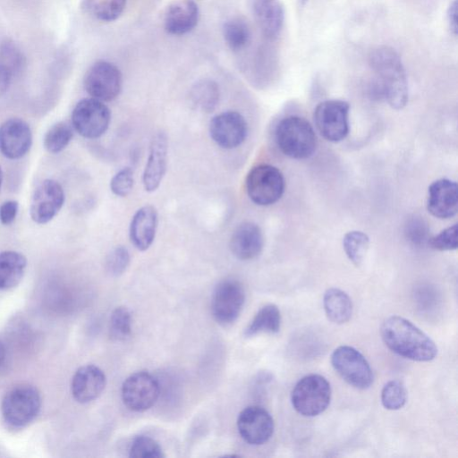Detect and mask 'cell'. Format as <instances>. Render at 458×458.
<instances>
[{
	"mask_svg": "<svg viewBox=\"0 0 458 458\" xmlns=\"http://www.w3.org/2000/svg\"><path fill=\"white\" fill-rule=\"evenodd\" d=\"M386 347L395 354L414 361H430L437 354L434 341L410 320L391 316L380 327Z\"/></svg>",
	"mask_w": 458,
	"mask_h": 458,
	"instance_id": "6da1fadb",
	"label": "cell"
},
{
	"mask_svg": "<svg viewBox=\"0 0 458 458\" xmlns=\"http://www.w3.org/2000/svg\"><path fill=\"white\" fill-rule=\"evenodd\" d=\"M369 61L383 88L385 100L396 110L404 107L408 101V82L397 52L390 47H379L370 53Z\"/></svg>",
	"mask_w": 458,
	"mask_h": 458,
	"instance_id": "7a4b0ae2",
	"label": "cell"
},
{
	"mask_svg": "<svg viewBox=\"0 0 458 458\" xmlns=\"http://www.w3.org/2000/svg\"><path fill=\"white\" fill-rule=\"evenodd\" d=\"M275 138L281 152L293 159L309 158L317 148L313 127L306 119L298 115L283 118L276 127Z\"/></svg>",
	"mask_w": 458,
	"mask_h": 458,
	"instance_id": "3957f363",
	"label": "cell"
},
{
	"mask_svg": "<svg viewBox=\"0 0 458 458\" xmlns=\"http://www.w3.org/2000/svg\"><path fill=\"white\" fill-rule=\"evenodd\" d=\"M40 408L41 396L38 390L30 385H21L4 394L1 413L9 427L22 428L36 419Z\"/></svg>",
	"mask_w": 458,
	"mask_h": 458,
	"instance_id": "277c9868",
	"label": "cell"
},
{
	"mask_svg": "<svg viewBox=\"0 0 458 458\" xmlns=\"http://www.w3.org/2000/svg\"><path fill=\"white\" fill-rule=\"evenodd\" d=\"M330 400V384L318 374H310L301 378L291 394L293 407L305 417L322 413L329 405Z\"/></svg>",
	"mask_w": 458,
	"mask_h": 458,
	"instance_id": "5b68a950",
	"label": "cell"
},
{
	"mask_svg": "<svg viewBox=\"0 0 458 458\" xmlns=\"http://www.w3.org/2000/svg\"><path fill=\"white\" fill-rule=\"evenodd\" d=\"M246 191L251 201L259 206L277 202L284 194L285 182L281 171L271 165L254 166L247 174Z\"/></svg>",
	"mask_w": 458,
	"mask_h": 458,
	"instance_id": "8992f818",
	"label": "cell"
},
{
	"mask_svg": "<svg viewBox=\"0 0 458 458\" xmlns=\"http://www.w3.org/2000/svg\"><path fill=\"white\" fill-rule=\"evenodd\" d=\"M350 105L341 99L320 102L314 110V123L323 138L331 142L344 140L350 131Z\"/></svg>",
	"mask_w": 458,
	"mask_h": 458,
	"instance_id": "52a82bcc",
	"label": "cell"
},
{
	"mask_svg": "<svg viewBox=\"0 0 458 458\" xmlns=\"http://www.w3.org/2000/svg\"><path fill=\"white\" fill-rule=\"evenodd\" d=\"M331 364L341 377L358 389H367L373 382V373L366 358L355 348L341 345L331 354Z\"/></svg>",
	"mask_w": 458,
	"mask_h": 458,
	"instance_id": "ba28073f",
	"label": "cell"
},
{
	"mask_svg": "<svg viewBox=\"0 0 458 458\" xmlns=\"http://www.w3.org/2000/svg\"><path fill=\"white\" fill-rule=\"evenodd\" d=\"M111 121L109 108L100 100L83 98L74 106L72 124L74 130L86 139H97L108 129Z\"/></svg>",
	"mask_w": 458,
	"mask_h": 458,
	"instance_id": "9c48e42d",
	"label": "cell"
},
{
	"mask_svg": "<svg viewBox=\"0 0 458 458\" xmlns=\"http://www.w3.org/2000/svg\"><path fill=\"white\" fill-rule=\"evenodd\" d=\"M83 83L91 98L102 102L112 101L121 91L122 73L114 64L98 61L87 71Z\"/></svg>",
	"mask_w": 458,
	"mask_h": 458,
	"instance_id": "30bf717a",
	"label": "cell"
},
{
	"mask_svg": "<svg viewBox=\"0 0 458 458\" xmlns=\"http://www.w3.org/2000/svg\"><path fill=\"white\" fill-rule=\"evenodd\" d=\"M160 394L158 381L148 372L138 371L129 376L122 386V399L132 411L151 408Z\"/></svg>",
	"mask_w": 458,
	"mask_h": 458,
	"instance_id": "8fae6325",
	"label": "cell"
},
{
	"mask_svg": "<svg viewBox=\"0 0 458 458\" xmlns=\"http://www.w3.org/2000/svg\"><path fill=\"white\" fill-rule=\"evenodd\" d=\"M245 301V291L235 279L221 281L215 288L211 300V311L216 321L229 325L239 317Z\"/></svg>",
	"mask_w": 458,
	"mask_h": 458,
	"instance_id": "7c38bea8",
	"label": "cell"
},
{
	"mask_svg": "<svg viewBox=\"0 0 458 458\" xmlns=\"http://www.w3.org/2000/svg\"><path fill=\"white\" fill-rule=\"evenodd\" d=\"M64 203V191L53 179H45L38 184L31 196L30 214L39 225L51 221Z\"/></svg>",
	"mask_w": 458,
	"mask_h": 458,
	"instance_id": "4fadbf2b",
	"label": "cell"
},
{
	"mask_svg": "<svg viewBox=\"0 0 458 458\" xmlns=\"http://www.w3.org/2000/svg\"><path fill=\"white\" fill-rule=\"evenodd\" d=\"M274 420L263 407L250 405L243 409L237 419V428L242 438L252 445L267 442L274 433Z\"/></svg>",
	"mask_w": 458,
	"mask_h": 458,
	"instance_id": "5bb4252c",
	"label": "cell"
},
{
	"mask_svg": "<svg viewBox=\"0 0 458 458\" xmlns=\"http://www.w3.org/2000/svg\"><path fill=\"white\" fill-rule=\"evenodd\" d=\"M248 126L244 117L236 111L216 114L209 123V134L221 148L233 149L245 140Z\"/></svg>",
	"mask_w": 458,
	"mask_h": 458,
	"instance_id": "9a60e30c",
	"label": "cell"
},
{
	"mask_svg": "<svg viewBox=\"0 0 458 458\" xmlns=\"http://www.w3.org/2000/svg\"><path fill=\"white\" fill-rule=\"evenodd\" d=\"M31 142V130L24 120L10 118L0 125V151L5 157H22L30 150Z\"/></svg>",
	"mask_w": 458,
	"mask_h": 458,
	"instance_id": "2e32d148",
	"label": "cell"
},
{
	"mask_svg": "<svg viewBox=\"0 0 458 458\" xmlns=\"http://www.w3.org/2000/svg\"><path fill=\"white\" fill-rule=\"evenodd\" d=\"M457 183L447 178L438 179L428 187L427 208L435 217H453L458 210Z\"/></svg>",
	"mask_w": 458,
	"mask_h": 458,
	"instance_id": "e0dca14e",
	"label": "cell"
},
{
	"mask_svg": "<svg viewBox=\"0 0 458 458\" xmlns=\"http://www.w3.org/2000/svg\"><path fill=\"white\" fill-rule=\"evenodd\" d=\"M106 377L104 371L92 364L79 368L71 382V392L80 403H87L97 399L104 391Z\"/></svg>",
	"mask_w": 458,
	"mask_h": 458,
	"instance_id": "ac0fdd59",
	"label": "cell"
},
{
	"mask_svg": "<svg viewBox=\"0 0 458 458\" xmlns=\"http://www.w3.org/2000/svg\"><path fill=\"white\" fill-rule=\"evenodd\" d=\"M264 237L261 229L252 222L240 224L230 239L232 253L241 260H250L262 251Z\"/></svg>",
	"mask_w": 458,
	"mask_h": 458,
	"instance_id": "d6986e66",
	"label": "cell"
},
{
	"mask_svg": "<svg viewBox=\"0 0 458 458\" xmlns=\"http://www.w3.org/2000/svg\"><path fill=\"white\" fill-rule=\"evenodd\" d=\"M167 138L160 131L157 132L150 144L149 155L143 173L144 189L155 191L160 185L166 171L167 164Z\"/></svg>",
	"mask_w": 458,
	"mask_h": 458,
	"instance_id": "ffe728a7",
	"label": "cell"
},
{
	"mask_svg": "<svg viewBox=\"0 0 458 458\" xmlns=\"http://www.w3.org/2000/svg\"><path fill=\"white\" fill-rule=\"evenodd\" d=\"M199 11L191 0L179 1L166 9L164 17L165 30L172 35H183L192 30L198 24Z\"/></svg>",
	"mask_w": 458,
	"mask_h": 458,
	"instance_id": "44dd1931",
	"label": "cell"
},
{
	"mask_svg": "<svg viewBox=\"0 0 458 458\" xmlns=\"http://www.w3.org/2000/svg\"><path fill=\"white\" fill-rule=\"evenodd\" d=\"M157 212L153 206L140 208L134 214L130 225V238L132 244L141 251L148 250L156 235Z\"/></svg>",
	"mask_w": 458,
	"mask_h": 458,
	"instance_id": "7402d4cb",
	"label": "cell"
},
{
	"mask_svg": "<svg viewBox=\"0 0 458 458\" xmlns=\"http://www.w3.org/2000/svg\"><path fill=\"white\" fill-rule=\"evenodd\" d=\"M253 11L262 33L269 39L276 38L282 30L284 11L279 0H254Z\"/></svg>",
	"mask_w": 458,
	"mask_h": 458,
	"instance_id": "603a6c76",
	"label": "cell"
},
{
	"mask_svg": "<svg viewBox=\"0 0 458 458\" xmlns=\"http://www.w3.org/2000/svg\"><path fill=\"white\" fill-rule=\"evenodd\" d=\"M27 267L24 255L13 250L0 252V291L10 290L21 281Z\"/></svg>",
	"mask_w": 458,
	"mask_h": 458,
	"instance_id": "cb8c5ba5",
	"label": "cell"
},
{
	"mask_svg": "<svg viewBox=\"0 0 458 458\" xmlns=\"http://www.w3.org/2000/svg\"><path fill=\"white\" fill-rule=\"evenodd\" d=\"M323 306L327 318L335 324H344L352 318V301L341 289H327L324 293Z\"/></svg>",
	"mask_w": 458,
	"mask_h": 458,
	"instance_id": "d4e9b609",
	"label": "cell"
},
{
	"mask_svg": "<svg viewBox=\"0 0 458 458\" xmlns=\"http://www.w3.org/2000/svg\"><path fill=\"white\" fill-rule=\"evenodd\" d=\"M281 327V313L275 304H267L259 309L246 327L244 335L251 337L260 333L276 334Z\"/></svg>",
	"mask_w": 458,
	"mask_h": 458,
	"instance_id": "484cf974",
	"label": "cell"
},
{
	"mask_svg": "<svg viewBox=\"0 0 458 458\" xmlns=\"http://www.w3.org/2000/svg\"><path fill=\"white\" fill-rule=\"evenodd\" d=\"M220 98L219 87L210 79H201L196 81L190 89L191 103L200 111L210 113L218 105Z\"/></svg>",
	"mask_w": 458,
	"mask_h": 458,
	"instance_id": "4316f807",
	"label": "cell"
},
{
	"mask_svg": "<svg viewBox=\"0 0 458 458\" xmlns=\"http://www.w3.org/2000/svg\"><path fill=\"white\" fill-rule=\"evenodd\" d=\"M126 0H82L83 10L102 21L116 20L123 12Z\"/></svg>",
	"mask_w": 458,
	"mask_h": 458,
	"instance_id": "83f0119b",
	"label": "cell"
},
{
	"mask_svg": "<svg viewBox=\"0 0 458 458\" xmlns=\"http://www.w3.org/2000/svg\"><path fill=\"white\" fill-rule=\"evenodd\" d=\"M72 136V125L67 122L61 121L48 129L45 134L43 144L49 153L57 154L67 147Z\"/></svg>",
	"mask_w": 458,
	"mask_h": 458,
	"instance_id": "f1b7e54d",
	"label": "cell"
},
{
	"mask_svg": "<svg viewBox=\"0 0 458 458\" xmlns=\"http://www.w3.org/2000/svg\"><path fill=\"white\" fill-rule=\"evenodd\" d=\"M369 246V236L361 231L348 232L343 238L344 250L347 258L357 267L363 262Z\"/></svg>",
	"mask_w": 458,
	"mask_h": 458,
	"instance_id": "f546056e",
	"label": "cell"
},
{
	"mask_svg": "<svg viewBox=\"0 0 458 458\" xmlns=\"http://www.w3.org/2000/svg\"><path fill=\"white\" fill-rule=\"evenodd\" d=\"M0 65L13 77L21 72L26 65V57L21 49L12 40L0 43Z\"/></svg>",
	"mask_w": 458,
	"mask_h": 458,
	"instance_id": "4dcf8cb0",
	"label": "cell"
},
{
	"mask_svg": "<svg viewBox=\"0 0 458 458\" xmlns=\"http://www.w3.org/2000/svg\"><path fill=\"white\" fill-rule=\"evenodd\" d=\"M223 34L226 44L233 51L244 48L250 39L248 24L240 19L226 21L223 27Z\"/></svg>",
	"mask_w": 458,
	"mask_h": 458,
	"instance_id": "1f68e13d",
	"label": "cell"
},
{
	"mask_svg": "<svg viewBox=\"0 0 458 458\" xmlns=\"http://www.w3.org/2000/svg\"><path fill=\"white\" fill-rule=\"evenodd\" d=\"M407 401V391L399 380H390L382 388L381 403L384 408L390 411L400 410Z\"/></svg>",
	"mask_w": 458,
	"mask_h": 458,
	"instance_id": "d6a6232c",
	"label": "cell"
},
{
	"mask_svg": "<svg viewBox=\"0 0 458 458\" xmlns=\"http://www.w3.org/2000/svg\"><path fill=\"white\" fill-rule=\"evenodd\" d=\"M131 314L124 306L115 308L110 317V336L118 341L128 338L131 333Z\"/></svg>",
	"mask_w": 458,
	"mask_h": 458,
	"instance_id": "836d02e7",
	"label": "cell"
},
{
	"mask_svg": "<svg viewBox=\"0 0 458 458\" xmlns=\"http://www.w3.org/2000/svg\"><path fill=\"white\" fill-rule=\"evenodd\" d=\"M130 457L133 458H162L165 457L160 445L150 437L137 436L130 447Z\"/></svg>",
	"mask_w": 458,
	"mask_h": 458,
	"instance_id": "e575fe53",
	"label": "cell"
},
{
	"mask_svg": "<svg viewBox=\"0 0 458 458\" xmlns=\"http://www.w3.org/2000/svg\"><path fill=\"white\" fill-rule=\"evenodd\" d=\"M416 307L423 313L435 311L440 302V295L433 286L421 284L414 292Z\"/></svg>",
	"mask_w": 458,
	"mask_h": 458,
	"instance_id": "d590c367",
	"label": "cell"
},
{
	"mask_svg": "<svg viewBox=\"0 0 458 458\" xmlns=\"http://www.w3.org/2000/svg\"><path fill=\"white\" fill-rule=\"evenodd\" d=\"M457 232V225L454 224L438 234L429 237L428 244L432 249L441 251L456 250L458 246Z\"/></svg>",
	"mask_w": 458,
	"mask_h": 458,
	"instance_id": "8d00e7d4",
	"label": "cell"
},
{
	"mask_svg": "<svg viewBox=\"0 0 458 458\" xmlns=\"http://www.w3.org/2000/svg\"><path fill=\"white\" fill-rule=\"evenodd\" d=\"M130 263V254L123 246H117L108 254L106 261L107 272L114 276L122 275Z\"/></svg>",
	"mask_w": 458,
	"mask_h": 458,
	"instance_id": "74e56055",
	"label": "cell"
},
{
	"mask_svg": "<svg viewBox=\"0 0 458 458\" xmlns=\"http://www.w3.org/2000/svg\"><path fill=\"white\" fill-rule=\"evenodd\" d=\"M133 183V172L126 167L114 175L110 181V189L116 196L125 197L131 191Z\"/></svg>",
	"mask_w": 458,
	"mask_h": 458,
	"instance_id": "f35d334b",
	"label": "cell"
},
{
	"mask_svg": "<svg viewBox=\"0 0 458 458\" xmlns=\"http://www.w3.org/2000/svg\"><path fill=\"white\" fill-rule=\"evenodd\" d=\"M407 239L415 245L428 243L429 239L427 224L420 217L410 219L405 226Z\"/></svg>",
	"mask_w": 458,
	"mask_h": 458,
	"instance_id": "ab89813d",
	"label": "cell"
},
{
	"mask_svg": "<svg viewBox=\"0 0 458 458\" xmlns=\"http://www.w3.org/2000/svg\"><path fill=\"white\" fill-rule=\"evenodd\" d=\"M19 204L16 200H6L0 206V222L8 225L12 224L18 213Z\"/></svg>",
	"mask_w": 458,
	"mask_h": 458,
	"instance_id": "60d3db41",
	"label": "cell"
},
{
	"mask_svg": "<svg viewBox=\"0 0 458 458\" xmlns=\"http://www.w3.org/2000/svg\"><path fill=\"white\" fill-rule=\"evenodd\" d=\"M457 13H458V4L457 0H454L447 10V21L449 24V28L454 35H457L458 33V22H457Z\"/></svg>",
	"mask_w": 458,
	"mask_h": 458,
	"instance_id": "b9f144b4",
	"label": "cell"
},
{
	"mask_svg": "<svg viewBox=\"0 0 458 458\" xmlns=\"http://www.w3.org/2000/svg\"><path fill=\"white\" fill-rule=\"evenodd\" d=\"M13 75L0 65V97L6 93L11 84Z\"/></svg>",
	"mask_w": 458,
	"mask_h": 458,
	"instance_id": "7bdbcfd3",
	"label": "cell"
},
{
	"mask_svg": "<svg viewBox=\"0 0 458 458\" xmlns=\"http://www.w3.org/2000/svg\"><path fill=\"white\" fill-rule=\"evenodd\" d=\"M6 357V350L4 344L0 341V367L4 364Z\"/></svg>",
	"mask_w": 458,
	"mask_h": 458,
	"instance_id": "ee69618b",
	"label": "cell"
},
{
	"mask_svg": "<svg viewBox=\"0 0 458 458\" xmlns=\"http://www.w3.org/2000/svg\"><path fill=\"white\" fill-rule=\"evenodd\" d=\"M2 179H3V173H2V170H1V167H0V186H1V183H2Z\"/></svg>",
	"mask_w": 458,
	"mask_h": 458,
	"instance_id": "f6af8a7d",
	"label": "cell"
},
{
	"mask_svg": "<svg viewBox=\"0 0 458 458\" xmlns=\"http://www.w3.org/2000/svg\"><path fill=\"white\" fill-rule=\"evenodd\" d=\"M307 0H301L302 3H305Z\"/></svg>",
	"mask_w": 458,
	"mask_h": 458,
	"instance_id": "bcb514c9",
	"label": "cell"
}]
</instances>
